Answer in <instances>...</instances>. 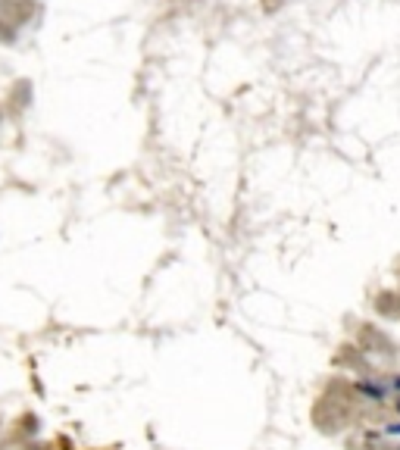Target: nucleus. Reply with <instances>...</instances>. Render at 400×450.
<instances>
[]
</instances>
